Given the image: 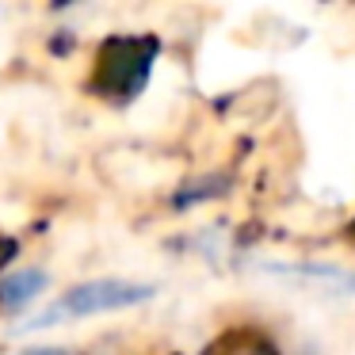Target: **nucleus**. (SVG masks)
<instances>
[{
  "label": "nucleus",
  "instance_id": "2",
  "mask_svg": "<svg viewBox=\"0 0 355 355\" xmlns=\"http://www.w3.org/2000/svg\"><path fill=\"white\" fill-rule=\"evenodd\" d=\"M42 286H46V275H42V271H16V275H4L0 279V306L4 309L27 306L35 294H42Z\"/></svg>",
  "mask_w": 355,
  "mask_h": 355
},
{
  "label": "nucleus",
  "instance_id": "3",
  "mask_svg": "<svg viewBox=\"0 0 355 355\" xmlns=\"http://www.w3.org/2000/svg\"><path fill=\"white\" fill-rule=\"evenodd\" d=\"M27 355H65V352H27Z\"/></svg>",
  "mask_w": 355,
  "mask_h": 355
},
{
  "label": "nucleus",
  "instance_id": "1",
  "mask_svg": "<svg viewBox=\"0 0 355 355\" xmlns=\"http://www.w3.org/2000/svg\"><path fill=\"white\" fill-rule=\"evenodd\" d=\"M146 298H153V286L123 283V279H100V283H85V286H73L69 294H62L46 313L35 317L31 329L77 321V317H96V313H107V309H126V306H138Z\"/></svg>",
  "mask_w": 355,
  "mask_h": 355
}]
</instances>
